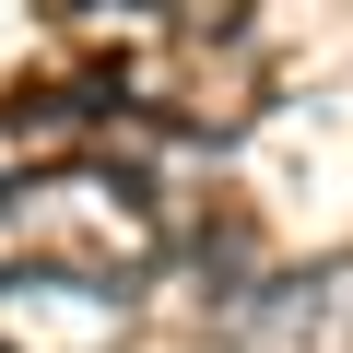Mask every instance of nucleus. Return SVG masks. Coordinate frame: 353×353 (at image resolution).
I'll list each match as a JSON object with an SVG mask.
<instances>
[{
  "label": "nucleus",
  "mask_w": 353,
  "mask_h": 353,
  "mask_svg": "<svg viewBox=\"0 0 353 353\" xmlns=\"http://www.w3.org/2000/svg\"><path fill=\"white\" fill-rule=\"evenodd\" d=\"M224 353H353V259H318V271L248 294Z\"/></svg>",
  "instance_id": "nucleus-2"
},
{
  "label": "nucleus",
  "mask_w": 353,
  "mask_h": 353,
  "mask_svg": "<svg viewBox=\"0 0 353 353\" xmlns=\"http://www.w3.org/2000/svg\"><path fill=\"white\" fill-rule=\"evenodd\" d=\"M165 259V212L118 165H36L0 189V283H59V294H118Z\"/></svg>",
  "instance_id": "nucleus-1"
}]
</instances>
